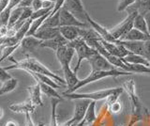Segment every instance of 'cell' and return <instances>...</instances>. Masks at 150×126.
<instances>
[{
	"instance_id": "1",
	"label": "cell",
	"mask_w": 150,
	"mask_h": 126,
	"mask_svg": "<svg viewBox=\"0 0 150 126\" xmlns=\"http://www.w3.org/2000/svg\"><path fill=\"white\" fill-rule=\"evenodd\" d=\"M8 59L11 60L13 62V65L8 67H5V69L7 71H9V70H14V69H20V70H25L26 72H33L36 73H40V74H44V75H47L51 78H53L54 80L58 84V85H67L65 79H63L62 77H60L59 75H57L56 73H54V72H52L51 70H49L46 66H44L41 62H40L39 60L34 58H26L23 60H20V61H17V60L13 59V58L9 57Z\"/></svg>"
},
{
	"instance_id": "2",
	"label": "cell",
	"mask_w": 150,
	"mask_h": 126,
	"mask_svg": "<svg viewBox=\"0 0 150 126\" xmlns=\"http://www.w3.org/2000/svg\"><path fill=\"white\" fill-rule=\"evenodd\" d=\"M123 88L128 92L129 97L132 104V111L130 115V121L129 122L128 126H133L136 122L142 120L144 114L148 115V112L145 110L144 105L141 103L139 97L136 93V87L133 79L127 80L123 84Z\"/></svg>"
},
{
	"instance_id": "3",
	"label": "cell",
	"mask_w": 150,
	"mask_h": 126,
	"mask_svg": "<svg viewBox=\"0 0 150 126\" xmlns=\"http://www.w3.org/2000/svg\"><path fill=\"white\" fill-rule=\"evenodd\" d=\"M132 74L131 73L126 72V71H122L120 69H115L112 70V71H91V73L88 74V75L82 80H79V82L76 84L73 88H71L70 90L65 91V93H71L75 92L79 88H81L84 86L88 85V84L96 82L98 80H100V79L106 78V77H117V76H123V75H130Z\"/></svg>"
},
{
	"instance_id": "4",
	"label": "cell",
	"mask_w": 150,
	"mask_h": 126,
	"mask_svg": "<svg viewBox=\"0 0 150 126\" xmlns=\"http://www.w3.org/2000/svg\"><path fill=\"white\" fill-rule=\"evenodd\" d=\"M68 44L69 46H71L75 50V53L77 54V58H78L77 63L73 70V72L75 73H77L78 70L81 67V64L83 60H88L91 57H93L94 55H96L98 53L95 49L90 47V46L81 38H78L72 41H69Z\"/></svg>"
},
{
	"instance_id": "5",
	"label": "cell",
	"mask_w": 150,
	"mask_h": 126,
	"mask_svg": "<svg viewBox=\"0 0 150 126\" xmlns=\"http://www.w3.org/2000/svg\"><path fill=\"white\" fill-rule=\"evenodd\" d=\"M118 88H108V90H98L95 92H87V93H76V92H71V93H65L63 92V96L70 100H80V99H87L91 101H100L109 98L112 94L117 90Z\"/></svg>"
},
{
	"instance_id": "6",
	"label": "cell",
	"mask_w": 150,
	"mask_h": 126,
	"mask_svg": "<svg viewBox=\"0 0 150 126\" xmlns=\"http://www.w3.org/2000/svg\"><path fill=\"white\" fill-rule=\"evenodd\" d=\"M137 12H131L128 13V15L122 21L120 24H118L114 28L110 29L111 34L114 36V38L117 41H123L125 37L129 34V32L133 28V21L135 19Z\"/></svg>"
},
{
	"instance_id": "7",
	"label": "cell",
	"mask_w": 150,
	"mask_h": 126,
	"mask_svg": "<svg viewBox=\"0 0 150 126\" xmlns=\"http://www.w3.org/2000/svg\"><path fill=\"white\" fill-rule=\"evenodd\" d=\"M65 10H67L69 12H70L73 16H75L79 21L83 23H87V18L89 14L86 11L82 0H65L63 7Z\"/></svg>"
},
{
	"instance_id": "8",
	"label": "cell",
	"mask_w": 150,
	"mask_h": 126,
	"mask_svg": "<svg viewBox=\"0 0 150 126\" xmlns=\"http://www.w3.org/2000/svg\"><path fill=\"white\" fill-rule=\"evenodd\" d=\"M90 102L91 100H87V99L77 100L76 104H75L74 114L72 116V118L69 120L68 121H66V123L69 126H72L75 124H78L79 122H81L82 120H83L87 108L89 105H90Z\"/></svg>"
},
{
	"instance_id": "9",
	"label": "cell",
	"mask_w": 150,
	"mask_h": 126,
	"mask_svg": "<svg viewBox=\"0 0 150 126\" xmlns=\"http://www.w3.org/2000/svg\"><path fill=\"white\" fill-rule=\"evenodd\" d=\"M59 18H60V26H78V27H91L89 24H86L79 21L71 13L69 12L64 8L59 10ZM59 26V27H60Z\"/></svg>"
},
{
	"instance_id": "10",
	"label": "cell",
	"mask_w": 150,
	"mask_h": 126,
	"mask_svg": "<svg viewBox=\"0 0 150 126\" xmlns=\"http://www.w3.org/2000/svg\"><path fill=\"white\" fill-rule=\"evenodd\" d=\"M87 61L91 65V71H112L116 69L103 56L98 53L94 55Z\"/></svg>"
},
{
	"instance_id": "11",
	"label": "cell",
	"mask_w": 150,
	"mask_h": 126,
	"mask_svg": "<svg viewBox=\"0 0 150 126\" xmlns=\"http://www.w3.org/2000/svg\"><path fill=\"white\" fill-rule=\"evenodd\" d=\"M41 43H42V41L35 38L34 36L23 38L20 43V47L22 49L23 55L25 56L26 58H29L28 56L32 53H34L38 48L40 47Z\"/></svg>"
},
{
	"instance_id": "12",
	"label": "cell",
	"mask_w": 150,
	"mask_h": 126,
	"mask_svg": "<svg viewBox=\"0 0 150 126\" xmlns=\"http://www.w3.org/2000/svg\"><path fill=\"white\" fill-rule=\"evenodd\" d=\"M74 54H75V50L69 44L63 46V47L59 48L56 51L55 55L61 65V68L70 66V62H71V59Z\"/></svg>"
},
{
	"instance_id": "13",
	"label": "cell",
	"mask_w": 150,
	"mask_h": 126,
	"mask_svg": "<svg viewBox=\"0 0 150 126\" xmlns=\"http://www.w3.org/2000/svg\"><path fill=\"white\" fill-rule=\"evenodd\" d=\"M87 23L89 24V26H90L92 28L100 35V37L102 40L108 41V43H119V41L115 40L114 38V36L111 34L110 30H108L107 28H105V27L100 26L98 23L94 21L90 16H88V18H87Z\"/></svg>"
},
{
	"instance_id": "14",
	"label": "cell",
	"mask_w": 150,
	"mask_h": 126,
	"mask_svg": "<svg viewBox=\"0 0 150 126\" xmlns=\"http://www.w3.org/2000/svg\"><path fill=\"white\" fill-rule=\"evenodd\" d=\"M100 41L102 45L104 46V48L107 50V52L112 56H115V57H118L120 58H124L126 56H128L129 54V51L123 45L120 44V41L118 43H108V41L100 38Z\"/></svg>"
},
{
	"instance_id": "15",
	"label": "cell",
	"mask_w": 150,
	"mask_h": 126,
	"mask_svg": "<svg viewBox=\"0 0 150 126\" xmlns=\"http://www.w3.org/2000/svg\"><path fill=\"white\" fill-rule=\"evenodd\" d=\"M120 44L123 45L129 53L140 55V56H143V57L145 58V50H144V41H120Z\"/></svg>"
},
{
	"instance_id": "16",
	"label": "cell",
	"mask_w": 150,
	"mask_h": 126,
	"mask_svg": "<svg viewBox=\"0 0 150 126\" xmlns=\"http://www.w3.org/2000/svg\"><path fill=\"white\" fill-rule=\"evenodd\" d=\"M126 11L128 13L137 12L138 14L144 16L145 13L150 11V0H136Z\"/></svg>"
},
{
	"instance_id": "17",
	"label": "cell",
	"mask_w": 150,
	"mask_h": 126,
	"mask_svg": "<svg viewBox=\"0 0 150 126\" xmlns=\"http://www.w3.org/2000/svg\"><path fill=\"white\" fill-rule=\"evenodd\" d=\"M68 43H69V41L60 34L57 37H55V38L52 39V40L42 41L40 47H42V48H50L53 51H54V52H56V51H57L59 48L63 47V46L68 45Z\"/></svg>"
},
{
	"instance_id": "18",
	"label": "cell",
	"mask_w": 150,
	"mask_h": 126,
	"mask_svg": "<svg viewBox=\"0 0 150 126\" xmlns=\"http://www.w3.org/2000/svg\"><path fill=\"white\" fill-rule=\"evenodd\" d=\"M27 90L29 92V101L35 106H42V100H41V90L39 83L36 82L35 85L30 86L27 88Z\"/></svg>"
},
{
	"instance_id": "19",
	"label": "cell",
	"mask_w": 150,
	"mask_h": 126,
	"mask_svg": "<svg viewBox=\"0 0 150 126\" xmlns=\"http://www.w3.org/2000/svg\"><path fill=\"white\" fill-rule=\"evenodd\" d=\"M58 35H60L59 27H55V28H40L36 32L34 37L42 41H44L54 39Z\"/></svg>"
},
{
	"instance_id": "20",
	"label": "cell",
	"mask_w": 150,
	"mask_h": 126,
	"mask_svg": "<svg viewBox=\"0 0 150 126\" xmlns=\"http://www.w3.org/2000/svg\"><path fill=\"white\" fill-rule=\"evenodd\" d=\"M8 108L11 109L14 113H23V114H27V113H34L37 106H35L32 104L30 101L22 103V104H13L11 105L8 106Z\"/></svg>"
},
{
	"instance_id": "21",
	"label": "cell",
	"mask_w": 150,
	"mask_h": 126,
	"mask_svg": "<svg viewBox=\"0 0 150 126\" xmlns=\"http://www.w3.org/2000/svg\"><path fill=\"white\" fill-rule=\"evenodd\" d=\"M80 28L78 26H60V34L67 40L69 43L80 38Z\"/></svg>"
},
{
	"instance_id": "22",
	"label": "cell",
	"mask_w": 150,
	"mask_h": 126,
	"mask_svg": "<svg viewBox=\"0 0 150 126\" xmlns=\"http://www.w3.org/2000/svg\"><path fill=\"white\" fill-rule=\"evenodd\" d=\"M62 71L64 73V79H65L66 83H67L68 90H70L71 88H73L75 86H76V84L79 82L80 79H78L77 74L70 69V66L62 68Z\"/></svg>"
},
{
	"instance_id": "23",
	"label": "cell",
	"mask_w": 150,
	"mask_h": 126,
	"mask_svg": "<svg viewBox=\"0 0 150 126\" xmlns=\"http://www.w3.org/2000/svg\"><path fill=\"white\" fill-rule=\"evenodd\" d=\"M123 41H150V35L145 34L136 28H132L129 34L125 37Z\"/></svg>"
},
{
	"instance_id": "24",
	"label": "cell",
	"mask_w": 150,
	"mask_h": 126,
	"mask_svg": "<svg viewBox=\"0 0 150 126\" xmlns=\"http://www.w3.org/2000/svg\"><path fill=\"white\" fill-rule=\"evenodd\" d=\"M123 59L124 62H127V63H130V64H138V65H144V66H147V67H150V61L145 58L143 56H140V55H136V54H132V53H129L128 56H126V57Z\"/></svg>"
},
{
	"instance_id": "25",
	"label": "cell",
	"mask_w": 150,
	"mask_h": 126,
	"mask_svg": "<svg viewBox=\"0 0 150 126\" xmlns=\"http://www.w3.org/2000/svg\"><path fill=\"white\" fill-rule=\"evenodd\" d=\"M17 86H18V79L13 77L8 79L6 82L2 83V86L0 87V96L13 91L17 88Z\"/></svg>"
},
{
	"instance_id": "26",
	"label": "cell",
	"mask_w": 150,
	"mask_h": 126,
	"mask_svg": "<svg viewBox=\"0 0 150 126\" xmlns=\"http://www.w3.org/2000/svg\"><path fill=\"white\" fill-rule=\"evenodd\" d=\"M60 26V18L59 11L54 15H49V17L44 21V23L40 26V28H55Z\"/></svg>"
},
{
	"instance_id": "27",
	"label": "cell",
	"mask_w": 150,
	"mask_h": 126,
	"mask_svg": "<svg viewBox=\"0 0 150 126\" xmlns=\"http://www.w3.org/2000/svg\"><path fill=\"white\" fill-rule=\"evenodd\" d=\"M27 73H29L35 80H39L40 82L47 84V85L53 87L54 88H60V85H58V84L56 83L53 78H51L49 76L44 75V74H40V73H33V72H27Z\"/></svg>"
},
{
	"instance_id": "28",
	"label": "cell",
	"mask_w": 150,
	"mask_h": 126,
	"mask_svg": "<svg viewBox=\"0 0 150 126\" xmlns=\"http://www.w3.org/2000/svg\"><path fill=\"white\" fill-rule=\"evenodd\" d=\"M96 101H91L90 105H89L87 111L84 116V122L86 125H90L94 121L97 120V115H96Z\"/></svg>"
},
{
	"instance_id": "29",
	"label": "cell",
	"mask_w": 150,
	"mask_h": 126,
	"mask_svg": "<svg viewBox=\"0 0 150 126\" xmlns=\"http://www.w3.org/2000/svg\"><path fill=\"white\" fill-rule=\"evenodd\" d=\"M35 81L39 83V85L40 87V90H41L42 93H43V94L50 97L51 99H52V98H57V99L62 100V97L58 94L57 91L55 90V88H54L53 87H51L49 85H47V84L40 82L39 80H35Z\"/></svg>"
},
{
	"instance_id": "30",
	"label": "cell",
	"mask_w": 150,
	"mask_h": 126,
	"mask_svg": "<svg viewBox=\"0 0 150 126\" xmlns=\"http://www.w3.org/2000/svg\"><path fill=\"white\" fill-rule=\"evenodd\" d=\"M133 28H136L140 31H142L145 34H149L147 25H146V21H145L144 15H141V14L136 15L135 19L133 21Z\"/></svg>"
},
{
	"instance_id": "31",
	"label": "cell",
	"mask_w": 150,
	"mask_h": 126,
	"mask_svg": "<svg viewBox=\"0 0 150 126\" xmlns=\"http://www.w3.org/2000/svg\"><path fill=\"white\" fill-rule=\"evenodd\" d=\"M23 8L19 6V7L14 8L11 11V17H9V21H8V28H12V27L14 26V25H15L16 23L19 21V19L21 18V15L23 13Z\"/></svg>"
},
{
	"instance_id": "32",
	"label": "cell",
	"mask_w": 150,
	"mask_h": 126,
	"mask_svg": "<svg viewBox=\"0 0 150 126\" xmlns=\"http://www.w3.org/2000/svg\"><path fill=\"white\" fill-rule=\"evenodd\" d=\"M60 99L57 98H52V120H51V125L50 126H58L57 120H56V107L58 105V103L60 102Z\"/></svg>"
},
{
	"instance_id": "33",
	"label": "cell",
	"mask_w": 150,
	"mask_h": 126,
	"mask_svg": "<svg viewBox=\"0 0 150 126\" xmlns=\"http://www.w3.org/2000/svg\"><path fill=\"white\" fill-rule=\"evenodd\" d=\"M11 11L12 10H11V9L7 8L0 12V26H8Z\"/></svg>"
},
{
	"instance_id": "34",
	"label": "cell",
	"mask_w": 150,
	"mask_h": 126,
	"mask_svg": "<svg viewBox=\"0 0 150 126\" xmlns=\"http://www.w3.org/2000/svg\"><path fill=\"white\" fill-rule=\"evenodd\" d=\"M54 9H40V10L37 11H33L32 13V16L30 19L32 21H34L36 19H39V18L40 17H43L45 16L46 14H49V13L52 12V11H53Z\"/></svg>"
},
{
	"instance_id": "35",
	"label": "cell",
	"mask_w": 150,
	"mask_h": 126,
	"mask_svg": "<svg viewBox=\"0 0 150 126\" xmlns=\"http://www.w3.org/2000/svg\"><path fill=\"white\" fill-rule=\"evenodd\" d=\"M135 1L136 0H120L118 6H117V11L121 12L123 11H127V9L129 8Z\"/></svg>"
},
{
	"instance_id": "36",
	"label": "cell",
	"mask_w": 150,
	"mask_h": 126,
	"mask_svg": "<svg viewBox=\"0 0 150 126\" xmlns=\"http://www.w3.org/2000/svg\"><path fill=\"white\" fill-rule=\"evenodd\" d=\"M12 78V76L8 73V71L5 68H2L0 67V82L1 83H4L6 82L8 79Z\"/></svg>"
},
{
	"instance_id": "37",
	"label": "cell",
	"mask_w": 150,
	"mask_h": 126,
	"mask_svg": "<svg viewBox=\"0 0 150 126\" xmlns=\"http://www.w3.org/2000/svg\"><path fill=\"white\" fill-rule=\"evenodd\" d=\"M121 108H122V106H121V104L118 102V100L109 106V109L111 111V113H112V114H118L121 111Z\"/></svg>"
},
{
	"instance_id": "38",
	"label": "cell",
	"mask_w": 150,
	"mask_h": 126,
	"mask_svg": "<svg viewBox=\"0 0 150 126\" xmlns=\"http://www.w3.org/2000/svg\"><path fill=\"white\" fill-rule=\"evenodd\" d=\"M31 8L34 11L40 10V9H42V1L41 0H34V1L32 2Z\"/></svg>"
},
{
	"instance_id": "39",
	"label": "cell",
	"mask_w": 150,
	"mask_h": 126,
	"mask_svg": "<svg viewBox=\"0 0 150 126\" xmlns=\"http://www.w3.org/2000/svg\"><path fill=\"white\" fill-rule=\"evenodd\" d=\"M22 1H23V0H9V4H8V8L11 9V10H13L14 8L20 6V4H21Z\"/></svg>"
},
{
	"instance_id": "40",
	"label": "cell",
	"mask_w": 150,
	"mask_h": 126,
	"mask_svg": "<svg viewBox=\"0 0 150 126\" xmlns=\"http://www.w3.org/2000/svg\"><path fill=\"white\" fill-rule=\"evenodd\" d=\"M33 1H34V0H23V1L21 2V4H20V7H22V8L31 7Z\"/></svg>"
},
{
	"instance_id": "41",
	"label": "cell",
	"mask_w": 150,
	"mask_h": 126,
	"mask_svg": "<svg viewBox=\"0 0 150 126\" xmlns=\"http://www.w3.org/2000/svg\"><path fill=\"white\" fill-rule=\"evenodd\" d=\"M144 19H145V21H146V25H147L148 32H149V34H150V11H148L147 13H145Z\"/></svg>"
},
{
	"instance_id": "42",
	"label": "cell",
	"mask_w": 150,
	"mask_h": 126,
	"mask_svg": "<svg viewBox=\"0 0 150 126\" xmlns=\"http://www.w3.org/2000/svg\"><path fill=\"white\" fill-rule=\"evenodd\" d=\"M5 126H19V124L18 122H16V121H14V120H8V122H6Z\"/></svg>"
},
{
	"instance_id": "43",
	"label": "cell",
	"mask_w": 150,
	"mask_h": 126,
	"mask_svg": "<svg viewBox=\"0 0 150 126\" xmlns=\"http://www.w3.org/2000/svg\"><path fill=\"white\" fill-rule=\"evenodd\" d=\"M72 126H86V122H84V120H82L81 122H79L78 124H75V125H72Z\"/></svg>"
},
{
	"instance_id": "44",
	"label": "cell",
	"mask_w": 150,
	"mask_h": 126,
	"mask_svg": "<svg viewBox=\"0 0 150 126\" xmlns=\"http://www.w3.org/2000/svg\"><path fill=\"white\" fill-rule=\"evenodd\" d=\"M3 116H4V110H3V108L0 107V120L3 118Z\"/></svg>"
},
{
	"instance_id": "45",
	"label": "cell",
	"mask_w": 150,
	"mask_h": 126,
	"mask_svg": "<svg viewBox=\"0 0 150 126\" xmlns=\"http://www.w3.org/2000/svg\"><path fill=\"white\" fill-rule=\"evenodd\" d=\"M37 126H44V124L43 123H40V124H38Z\"/></svg>"
},
{
	"instance_id": "46",
	"label": "cell",
	"mask_w": 150,
	"mask_h": 126,
	"mask_svg": "<svg viewBox=\"0 0 150 126\" xmlns=\"http://www.w3.org/2000/svg\"><path fill=\"white\" fill-rule=\"evenodd\" d=\"M41 1H46V0H41ZM51 1H54V2H55V0H51Z\"/></svg>"
},
{
	"instance_id": "47",
	"label": "cell",
	"mask_w": 150,
	"mask_h": 126,
	"mask_svg": "<svg viewBox=\"0 0 150 126\" xmlns=\"http://www.w3.org/2000/svg\"><path fill=\"white\" fill-rule=\"evenodd\" d=\"M86 126H90V125H86Z\"/></svg>"
},
{
	"instance_id": "48",
	"label": "cell",
	"mask_w": 150,
	"mask_h": 126,
	"mask_svg": "<svg viewBox=\"0 0 150 126\" xmlns=\"http://www.w3.org/2000/svg\"><path fill=\"white\" fill-rule=\"evenodd\" d=\"M44 126H45V125H44Z\"/></svg>"
}]
</instances>
